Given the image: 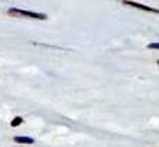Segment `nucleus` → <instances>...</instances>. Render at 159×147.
I'll list each match as a JSON object with an SVG mask.
<instances>
[{
	"mask_svg": "<svg viewBox=\"0 0 159 147\" xmlns=\"http://www.w3.org/2000/svg\"><path fill=\"white\" fill-rule=\"evenodd\" d=\"M148 47H149V49H158L159 44H158V43H153V44H149Z\"/></svg>",
	"mask_w": 159,
	"mask_h": 147,
	"instance_id": "39448f33",
	"label": "nucleus"
},
{
	"mask_svg": "<svg viewBox=\"0 0 159 147\" xmlns=\"http://www.w3.org/2000/svg\"><path fill=\"white\" fill-rule=\"evenodd\" d=\"M24 122V119L21 118V116H16V118L15 119H12V122H11V127H13V128H15V127H18V125H21Z\"/></svg>",
	"mask_w": 159,
	"mask_h": 147,
	"instance_id": "20e7f679",
	"label": "nucleus"
},
{
	"mask_svg": "<svg viewBox=\"0 0 159 147\" xmlns=\"http://www.w3.org/2000/svg\"><path fill=\"white\" fill-rule=\"evenodd\" d=\"M9 15L12 16H24V18H34V19H47V15L44 13H39V12H31V11H22V9H16V7H11L7 11Z\"/></svg>",
	"mask_w": 159,
	"mask_h": 147,
	"instance_id": "f257e3e1",
	"label": "nucleus"
},
{
	"mask_svg": "<svg viewBox=\"0 0 159 147\" xmlns=\"http://www.w3.org/2000/svg\"><path fill=\"white\" fill-rule=\"evenodd\" d=\"M124 5L133 6V7H137V9H143V11H146V12H153V13H158V9H152V7H149V6L140 5V3H134V2H124Z\"/></svg>",
	"mask_w": 159,
	"mask_h": 147,
	"instance_id": "f03ea898",
	"label": "nucleus"
},
{
	"mask_svg": "<svg viewBox=\"0 0 159 147\" xmlns=\"http://www.w3.org/2000/svg\"><path fill=\"white\" fill-rule=\"evenodd\" d=\"M16 143L19 144H33L34 143V138H31V137H21V136H16L13 138Z\"/></svg>",
	"mask_w": 159,
	"mask_h": 147,
	"instance_id": "7ed1b4c3",
	"label": "nucleus"
}]
</instances>
